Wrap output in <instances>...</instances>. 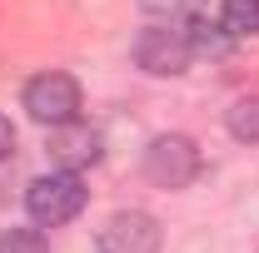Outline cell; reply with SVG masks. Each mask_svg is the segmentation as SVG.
<instances>
[{"mask_svg": "<svg viewBox=\"0 0 259 253\" xmlns=\"http://www.w3.org/2000/svg\"><path fill=\"white\" fill-rule=\"evenodd\" d=\"M50 159H55V169H90L105 159V134L95 124H85V119H70V124H55L50 129Z\"/></svg>", "mask_w": 259, "mask_h": 253, "instance_id": "6", "label": "cell"}, {"mask_svg": "<svg viewBox=\"0 0 259 253\" xmlns=\"http://www.w3.org/2000/svg\"><path fill=\"white\" fill-rule=\"evenodd\" d=\"M164 243V228L155 214H145V209H120V214H110L105 228H100L95 248L100 253H160Z\"/></svg>", "mask_w": 259, "mask_h": 253, "instance_id": "5", "label": "cell"}, {"mask_svg": "<svg viewBox=\"0 0 259 253\" xmlns=\"http://www.w3.org/2000/svg\"><path fill=\"white\" fill-rule=\"evenodd\" d=\"M25 114L35 124H70L80 119V85L65 75V70H45L25 85Z\"/></svg>", "mask_w": 259, "mask_h": 253, "instance_id": "4", "label": "cell"}, {"mask_svg": "<svg viewBox=\"0 0 259 253\" xmlns=\"http://www.w3.org/2000/svg\"><path fill=\"white\" fill-rule=\"evenodd\" d=\"M220 25H225L234 40H249V35H259V0H225V10H220Z\"/></svg>", "mask_w": 259, "mask_h": 253, "instance_id": "9", "label": "cell"}, {"mask_svg": "<svg viewBox=\"0 0 259 253\" xmlns=\"http://www.w3.org/2000/svg\"><path fill=\"white\" fill-rule=\"evenodd\" d=\"M0 253H50V243H45L40 223L35 228H5L0 233Z\"/></svg>", "mask_w": 259, "mask_h": 253, "instance_id": "11", "label": "cell"}, {"mask_svg": "<svg viewBox=\"0 0 259 253\" xmlns=\"http://www.w3.org/2000/svg\"><path fill=\"white\" fill-rule=\"evenodd\" d=\"M140 169H145V179L155 189H190L199 179V169H204V159H199V144L190 134H155L145 144V164Z\"/></svg>", "mask_w": 259, "mask_h": 253, "instance_id": "2", "label": "cell"}, {"mask_svg": "<svg viewBox=\"0 0 259 253\" xmlns=\"http://www.w3.org/2000/svg\"><path fill=\"white\" fill-rule=\"evenodd\" d=\"M145 5V15H155V20H169V25H185L190 15L204 10V0H140Z\"/></svg>", "mask_w": 259, "mask_h": 253, "instance_id": "10", "label": "cell"}, {"mask_svg": "<svg viewBox=\"0 0 259 253\" xmlns=\"http://www.w3.org/2000/svg\"><path fill=\"white\" fill-rule=\"evenodd\" d=\"M185 40H190L194 60H220V55H229V45H234V35H229L220 20H209L204 10L185 20Z\"/></svg>", "mask_w": 259, "mask_h": 253, "instance_id": "7", "label": "cell"}, {"mask_svg": "<svg viewBox=\"0 0 259 253\" xmlns=\"http://www.w3.org/2000/svg\"><path fill=\"white\" fill-rule=\"evenodd\" d=\"M190 40H185V25H169V20H155V25H145V30L135 35V65L145 70V75H185L190 70Z\"/></svg>", "mask_w": 259, "mask_h": 253, "instance_id": "3", "label": "cell"}, {"mask_svg": "<svg viewBox=\"0 0 259 253\" xmlns=\"http://www.w3.org/2000/svg\"><path fill=\"white\" fill-rule=\"evenodd\" d=\"M225 129L239 144H259V95H244L225 109Z\"/></svg>", "mask_w": 259, "mask_h": 253, "instance_id": "8", "label": "cell"}, {"mask_svg": "<svg viewBox=\"0 0 259 253\" xmlns=\"http://www.w3.org/2000/svg\"><path fill=\"white\" fill-rule=\"evenodd\" d=\"M85 199H90L85 179L75 169H55V174H40L30 189H25V209H30V223L60 228V223L85 214Z\"/></svg>", "mask_w": 259, "mask_h": 253, "instance_id": "1", "label": "cell"}, {"mask_svg": "<svg viewBox=\"0 0 259 253\" xmlns=\"http://www.w3.org/2000/svg\"><path fill=\"white\" fill-rule=\"evenodd\" d=\"M10 149H15V129H10L5 114H0V159H10Z\"/></svg>", "mask_w": 259, "mask_h": 253, "instance_id": "12", "label": "cell"}]
</instances>
